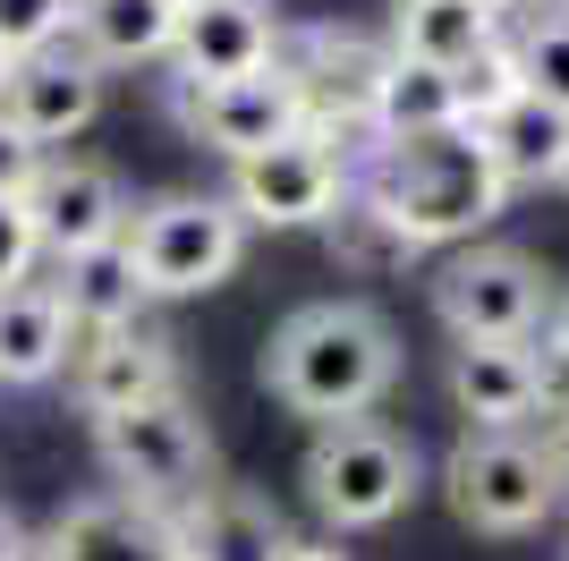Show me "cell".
Masks as SVG:
<instances>
[{"mask_svg": "<svg viewBox=\"0 0 569 561\" xmlns=\"http://www.w3.org/2000/svg\"><path fill=\"white\" fill-rule=\"evenodd\" d=\"M451 409L468 417V434H519L527 417H545L536 400V341H451Z\"/></svg>", "mask_w": 569, "mask_h": 561, "instance_id": "9a60e30c", "label": "cell"}, {"mask_svg": "<svg viewBox=\"0 0 569 561\" xmlns=\"http://www.w3.org/2000/svg\"><path fill=\"white\" fill-rule=\"evenodd\" d=\"M442 485H451L459 528L476 537H536L561 502L552 451L527 434H459V451L442 460Z\"/></svg>", "mask_w": 569, "mask_h": 561, "instance_id": "52a82bcc", "label": "cell"}, {"mask_svg": "<svg viewBox=\"0 0 569 561\" xmlns=\"http://www.w3.org/2000/svg\"><path fill=\"white\" fill-rule=\"evenodd\" d=\"M9 77H18V60H9V51H0V94H9Z\"/></svg>", "mask_w": 569, "mask_h": 561, "instance_id": "836d02e7", "label": "cell"}, {"mask_svg": "<svg viewBox=\"0 0 569 561\" xmlns=\"http://www.w3.org/2000/svg\"><path fill=\"white\" fill-rule=\"evenodd\" d=\"M34 264H43V247H34V222H26V205H9V196H0V289L34 280Z\"/></svg>", "mask_w": 569, "mask_h": 561, "instance_id": "4316f807", "label": "cell"}, {"mask_svg": "<svg viewBox=\"0 0 569 561\" xmlns=\"http://www.w3.org/2000/svg\"><path fill=\"white\" fill-rule=\"evenodd\" d=\"M561 187H569V170H561Z\"/></svg>", "mask_w": 569, "mask_h": 561, "instance_id": "d590c367", "label": "cell"}, {"mask_svg": "<svg viewBox=\"0 0 569 561\" xmlns=\"http://www.w3.org/2000/svg\"><path fill=\"white\" fill-rule=\"evenodd\" d=\"M0 561H34V537H26L9 511H0Z\"/></svg>", "mask_w": 569, "mask_h": 561, "instance_id": "f1b7e54d", "label": "cell"}, {"mask_svg": "<svg viewBox=\"0 0 569 561\" xmlns=\"http://www.w3.org/2000/svg\"><path fill=\"white\" fill-rule=\"evenodd\" d=\"M170 111L204 154H221L238 170L307 128V94L289 69H263V77H238V86H170Z\"/></svg>", "mask_w": 569, "mask_h": 561, "instance_id": "9c48e42d", "label": "cell"}, {"mask_svg": "<svg viewBox=\"0 0 569 561\" xmlns=\"http://www.w3.org/2000/svg\"><path fill=\"white\" fill-rule=\"evenodd\" d=\"M552 280L527 247H451L433 273V315L451 341H510L527 350L536 332H552Z\"/></svg>", "mask_w": 569, "mask_h": 561, "instance_id": "277c9868", "label": "cell"}, {"mask_svg": "<svg viewBox=\"0 0 569 561\" xmlns=\"http://www.w3.org/2000/svg\"><path fill=\"white\" fill-rule=\"evenodd\" d=\"M561 561H569V544H561Z\"/></svg>", "mask_w": 569, "mask_h": 561, "instance_id": "8d00e7d4", "label": "cell"}, {"mask_svg": "<svg viewBox=\"0 0 569 561\" xmlns=\"http://www.w3.org/2000/svg\"><path fill=\"white\" fill-rule=\"evenodd\" d=\"M34 561H170V528L128 493H94L34 544Z\"/></svg>", "mask_w": 569, "mask_h": 561, "instance_id": "e0dca14e", "label": "cell"}, {"mask_svg": "<svg viewBox=\"0 0 569 561\" xmlns=\"http://www.w3.org/2000/svg\"><path fill=\"white\" fill-rule=\"evenodd\" d=\"M340 247H349V256H366V264H408V256H417V247H408V238L391 230L366 196H349V205H340Z\"/></svg>", "mask_w": 569, "mask_h": 561, "instance_id": "484cf974", "label": "cell"}, {"mask_svg": "<svg viewBox=\"0 0 569 561\" xmlns=\"http://www.w3.org/2000/svg\"><path fill=\"white\" fill-rule=\"evenodd\" d=\"M519 94H527V77H519V51H510V35H501L485 60H468V69H459V128H476V119L510 111Z\"/></svg>", "mask_w": 569, "mask_h": 561, "instance_id": "cb8c5ba5", "label": "cell"}, {"mask_svg": "<svg viewBox=\"0 0 569 561\" xmlns=\"http://www.w3.org/2000/svg\"><path fill=\"white\" fill-rule=\"evenodd\" d=\"M69 357H77V332L51 280L0 289V383H51Z\"/></svg>", "mask_w": 569, "mask_h": 561, "instance_id": "ac0fdd59", "label": "cell"}, {"mask_svg": "<svg viewBox=\"0 0 569 561\" xmlns=\"http://www.w3.org/2000/svg\"><path fill=\"white\" fill-rule=\"evenodd\" d=\"M94 451H102V476L111 493H128L137 511L170 519L188 511L196 493L213 485V425L196 417V400H153V409H128V417H102L94 425Z\"/></svg>", "mask_w": 569, "mask_h": 561, "instance_id": "3957f363", "label": "cell"}, {"mask_svg": "<svg viewBox=\"0 0 569 561\" xmlns=\"http://www.w3.org/2000/svg\"><path fill=\"white\" fill-rule=\"evenodd\" d=\"M69 26H77V0H0V51H9V60L60 51Z\"/></svg>", "mask_w": 569, "mask_h": 561, "instance_id": "d4e9b609", "label": "cell"}, {"mask_svg": "<svg viewBox=\"0 0 569 561\" xmlns=\"http://www.w3.org/2000/svg\"><path fill=\"white\" fill-rule=\"evenodd\" d=\"M545 341H552V350H561V357H569V298H561V306H552V332H545Z\"/></svg>", "mask_w": 569, "mask_h": 561, "instance_id": "4dcf8cb0", "label": "cell"}, {"mask_svg": "<svg viewBox=\"0 0 569 561\" xmlns=\"http://www.w3.org/2000/svg\"><path fill=\"white\" fill-rule=\"evenodd\" d=\"M417 443L391 434V425L357 417V425H323L307 451V493L332 528H382L417 502Z\"/></svg>", "mask_w": 569, "mask_h": 561, "instance_id": "8992f818", "label": "cell"}, {"mask_svg": "<svg viewBox=\"0 0 569 561\" xmlns=\"http://www.w3.org/2000/svg\"><path fill=\"white\" fill-rule=\"evenodd\" d=\"M94 111H102V69L86 51H69V43L18 60L9 94H0V128L26 137L34 154H43V145H69L77 128H94Z\"/></svg>", "mask_w": 569, "mask_h": 561, "instance_id": "4fadbf2b", "label": "cell"}, {"mask_svg": "<svg viewBox=\"0 0 569 561\" xmlns=\"http://www.w3.org/2000/svg\"><path fill=\"white\" fill-rule=\"evenodd\" d=\"M349 196H357V154L323 128H298L289 145L230 170V205L247 213V230H315V222H340Z\"/></svg>", "mask_w": 569, "mask_h": 561, "instance_id": "ba28073f", "label": "cell"}, {"mask_svg": "<svg viewBox=\"0 0 569 561\" xmlns=\"http://www.w3.org/2000/svg\"><path fill=\"white\" fill-rule=\"evenodd\" d=\"M510 51H519L527 94H536V102H552V111H569V0L527 9L519 35H510Z\"/></svg>", "mask_w": 569, "mask_h": 561, "instance_id": "603a6c76", "label": "cell"}, {"mask_svg": "<svg viewBox=\"0 0 569 561\" xmlns=\"http://www.w3.org/2000/svg\"><path fill=\"white\" fill-rule=\"evenodd\" d=\"M77 51L111 69H144V60H170L179 43V0H77Z\"/></svg>", "mask_w": 569, "mask_h": 561, "instance_id": "44dd1931", "label": "cell"}, {"mask_svg": "<svg viewBox=\"0 0 569 561\" xmlns=\"http://www.w3.org/2000/svg\"><path fill=\"white\" fill-rule=\"evenodd\" d=\"M400 383V332L366 298H315L272 324L263 341V392L307 425H357Z\"/></svg>", "mask_w": 569, "mask_h": 561, "instance_id": "6da1fadb", "label": "cell"}, {"mask_svg": "<svg viewBox=\"0 0 569 561\" xmlns=\"http://www.w3.org/2000/svg\"><path fill=\"white\" fill-rule=\"evenodd\" d=\"M43 163H51V154H34L26 137H9V128H0V196H9V205H26V196H34Z\"/></svg>", "mask_w": 569, "mask_h": 561, "instance_id": "83f0119b", "label": "cell"}, {"mask_svg": "<svg viewBox=\"0 0 569 561\" xmlns=\"http://www.w3.org/2000/svg\"><path fill=\"white\" fill-rule=\"evenodd\" d=\"M357 196L408 238V247H476V230L510 205L493 154L476 145V128H442V137L408 145H366L357 154Z\"/></svg>", "mask_w": 569, "mask_h": 561, "instance_id": "7a4b0ae2", "label": "cell"}, {"mask_svg": "<svg viewBox=\"0 0 569 561\" xmlns=\"http://www.w3.org/2000/svg\"><path fill=\"white\" fill-rule=\"evenodd\" d=\"M60 306H69V332L77 341H102V332H137L144 324V273L137 256H128V238H111V247H94V256H69L60 264Z\"/></svg>", "mask_w": 569, "mask_h": 561, "instance_id": "2e32d148", "label": "cell"}, {"mask_svg": "<svg viewBox=\"0 0 569 561\" xmlns=\"http://www.w3.org/2000/svg\"><path fill=\"white\" fill-rule=\"evenodd\" d=\"M485 9H493V18L510 26V18H527V9H536V0H485Z\"/></svg>", "mask_w": 569, "mask_h": 561, "instance_id": "d6a6232c", "label": "cell"}, {"mask_svg": "<svg viewBox=\"0 0 569 561\" xmlns=\"http://www.w3.org/2000/svg\"><path fill=\"white\" fill-rule=\"evenodd\" d=\"M26 222H34V247L51 264H69V256H94L111 238H128L137 205H128L119 170H102V163H43V179L26 196Z\"/></svg>", "mask_w": 569, "mask_h": 561, "instance_id": "8fae6325", "label": "cell"}, {"mask_svg": "<svg viewBox=\"0 0 569 561\" xmlns=\"http://www.w3.org/2000/svg\"><path fill=\"white\" fill-rule=\"evenodd\" d=\"M476 145L493 154L501 187H561V170H569V111L519 94L510 111L476 119Z\"/></svg>", "mask_w": 569, "mask_h": 561, "instance_id": "ffe728a7", "label": "cell"}, {"mask_svg": "<svg viewBox=\"0 0 569 561\" xmlns=\"http://www.w3.org/2000/svg\"><path fill=\"white\" fill-rule=\"evenodd\" d=\"M442 128H459V77L417 69V60L391 51L375 111H366V145H408V137H442Z\"/></svg>", "mask_w": 569, "mask_h": 561, "instance_id": "7402d4cb", "label": "cell"}, {"mask_svg": "<svg viewBox=\"0 0 569 561\" xmlns=\"http://www.w3.org/2000/svg\"><path fill=\"white\" fill-rule=\"evenodd\" d=\"M170 86H238V77L281 69V18L263 0H204L179 18V43H170Z\"/></svg>", "mask_w": 569, "mask_h": 561, "instance_id": "7c38bea8", "label": "cell"}, {"mask_svg": "<svg viewBox=\"0 0 569 561\" xmlns=\"http://www.w3.org/2000/svg\"><path fill=\"white\" fill-rule=\"evenodd\" d=\"M545 451H552V476H561V493H569V417L545 434Z\"/></svg>", "mask_w": 569, "mask_h": 561, "instance_id": "f546056e", "label": "cell"}, {"mask_svg": "<svg viewBox=\"0 0 569 561\" xmlns=\"http://www.w3.org/2000/svg\"><path fill=\"white\" fill-rule=\"evenodd\" d=\"M493 43H501V18L485 0H400V18H391V51L417 60V69H442V77H459Z\"/></svg>", "mask_w": 569, "mask_h": 561, "instance_id": "d6986e66", "label": "cell"}, {"mask_svg": "<svg viewBox=\"0 0 569 561\" xmlns=\"http://www.w3.org/2000/svg\"><path fill=\"white\" fill-rule=\"evenodd\" d=\"M289 561H349V553H332V544H289Z\"/></svg>", "mask_w": 569, "mask_h": 561, "instance_id": "1f68e13d", "label": "cell"}, {"mask_svg": "<svg viewBox=\"0 0 569 561\" xmlns=\"http://www.w3.org/2000/svg\"><path fill=\"white\" fill-rule=\"evenodd\" d=\"M170 561H289V519L247 485H204L188 511H170Z\"/></svg>", "mask_w": 569, "mask_h": 561, "instance_id": "5bb4252c", "label": "cell"}, {"mask_svg": "<svg viewBox=\"0 0 569 561\" xmlns=\"http://www.w3.org/2000/svg\"><path fill=\"white\" fill-rule=\"evenodd\" d=\"M188 9H204V0H179V18H188Z\"/></svg>", "mask_w": 569, "mask_h": 561, "instance_id": "e575fe53", "label": "cell"}, {"mask_svg": "<svg viewBox=\"0 0 569 561\" xmlns=\"http://www.w3.org/2000/svg\"><path fill=\"white\" fill-rule=\"evenodd\" d=\"M69 392L86 417H128V409H153V400H179L188 374H179V341L153 324L137 332H102V341H77L69 357Z\"/></svg>", "mask_w": 569, "mask_h": 561, "instance_id": "30bf717a", "label": "cell"}, {"mask_svg": "<svg viewBox=\"0 0 569 561\" xmlns=\"http://www.w3.org/2000/svg\"><path fill=\"white\" fill-rule=\"evenodd\" d=\"M128 256H137L153 298H196L247 264V213L230 196H153L128 222Z\"/></svg>", "mask_w": 569, "mask_h": 561, "instance_id": "5b68a950", "label": "cell"}]
</instances>
